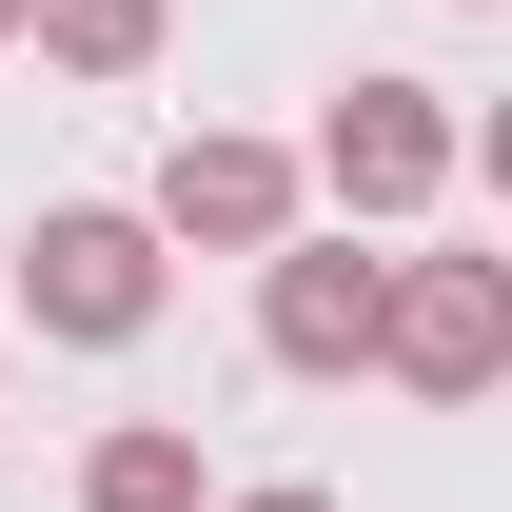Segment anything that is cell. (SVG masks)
Listing matches in <instances>:
<instances>
[{"mask_svg":"<svg viewBox=\"0 0 512 512\" xmlns=\"http://www.w3.org/2000/svg\"><path fill=\"white\" fill-rule=\"evenodd\" d=\"M20 316H40V335H79V355H138V335H158V217L60 197V217L20 237Z\"/></svg>","mask_w":512,"mask_h":512,"instance_id":"cell-2","label":"cell"},{"mask_svg":"<svg viewBox=\"0 0 512 512\" xmlns=\"http://www.w3.org/2000/svg\"><path fill=\"white\" fill-rule=\"evenodd\" d=\"M79 512H217V473H197L178 414H119V434L79 453Z\"/></svg>","mask_w":512,"mask_h":512,"instance_id":"cell-6","label":"cell"},{"mask_svg":"<svg viewBox=\"0 0 512 512\" xmlns=\"http://www.w3.org/2000/svg\"><path fill=\"white\" fill-rule=\"evenodd\" d=\"M0 40H20V0H0Z\"/></svg>","mask_w":512,"mask_h":512,"instance_id":"cell-9","label":"cell"},{"mask_svg":"<svg viewBox=\"0 0 512 512\" xmlns=\"http://www.w3.org/2000/svg\"><path fill=\"white\" fill-rule=\"evenodd\" d=\"M217 512H335V493H296V473H276V493H217Z\"/></svg>","mask_w":512,"mask_h":512,"instance_id":"cell-8","label":"cell"},{"mask_svg":"<svg viewBox=\"0 0 512 512\" xmlns=\"http://www.w3.org/2000/svg\"><path fill=\"white\" fill-rule=\"evenodd\" d=\"M375 375L493 394L512 375V256H394V276H375Z\"/></svg>","mask_w":512,"mask_h":512,"instance_id":"cell-3","label":"cell"},{"mask_svg":"<svg viewBox=\"0 0 512 512\" xmlns=\"http://www.w3.org/2000/svg\"><path fill=\"white\" fill-rule=\"evenodd\" d=\"M20 40H40L60 79H138L158 40H178V0H20Z\"/></svg>","mask_w":512,"mask_h":512,"instance_id":"cell-7","label":"cell"},{"mask_svg":"<svg viewBox=\"0 0 512 512\" xmlns=\"http://www.w3.org/2000/svg\"><path fill=\"white\" fill-rule=\"evenodd\" d=\"M138 217H158V256H276L296 237V158L276 138H178Z\"/></svg>","mask_w":512,"mask_h":512,"instance_id":"cell-5","label":"cell"},{"mask_svg":"<svg viewBox=\"0 0 512 512\" xmlns=\"http://www.w3.org/2000/svg\"><path fill=\"white\" fill-rule=\"evenodd\" d=\"M473 178V119H453V79H335L316 158H296V197H335V217H434V197Z\"/></svg>","mask_w":512,"mask_h":512,"instance_id":"cell-1","label":"cell"},{"mask_svg":"<svg viewBox=\"0 0 512 512\" xmlns=\"http://www.w3.org/2000/svg\"><path fill=\"white\" fill-rule=\"evenodd\" d=\"M375 276L394 256H355V237H276L256 256V355L276 375H375Z\"/></svg>","mask_w":512,"mask_h":512,"instance_id":"cell-4","label":"cell"}]
</instances>
